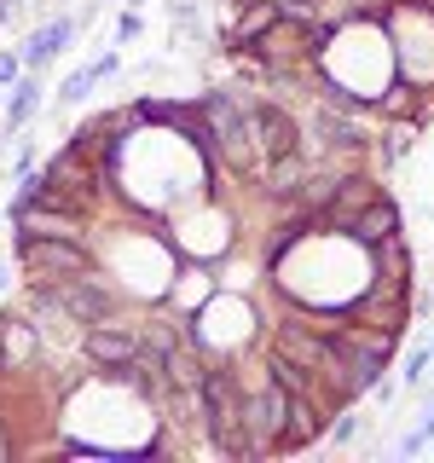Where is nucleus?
<instances>
[{
	"label": "nucleus",
	"instance_id": "1",
	"mask_svg": "<svg viewBox=\"0 0 434 463\" xmlns=\"http://www.w3.org/2000/svg\"><path fill=\"white\" fill-rule=\"evenodd\" d=\"M203 434L221 458H250V434H243V376L226 359H209L203 371Z\"/></svg>",
	"mask_w": 434,
	"mask_h": 463
},
{
	"label": "nucleus",
	"instance_id": "2",
	"mask_svg": "<svg viewBox=\"0 0 434 463\" xmlns=\"http://www.w3.org/2000/svg\"><path fill=\"white\" fill-rule=\"evenodd\" d=\"M272 354H284V359H296V365H307L325 388H336L342 405H354L359 400V383L347 376V359H342V347L330 330H313V325H278L272 330Z\"/></svg>",
	"mask_w": 434,
	"mask_h": 463
},
{
	"label": "nucleus",
	"instance_id": "3",
	"mask_svg": "<svg viewBox=\"0 0 434 463\" xmlns=\"http://www.w3.org/2000/svg\"><path fill=\"white\" fill-rule=\"evenodd\" d=\"M12 243H18V267L35 284H58V279H76V272L93 267V243H76V238H35V232H12Z\"/></svg>",
	"mask_w": 434,
	"mask_h": 463
},
{
	"label": "nucleus",
	"instance_id": "4",
	"mask_svg": "<svg viewBox=\"0 0 434 463\" xmlns=\"http://www.w3.org/2000/svg\"><path fill=\"white\" fill-rule=\"evenodd\" d=\"M330 336H336L342 359H347V376L359 383V394L382 383L388 359H394V347H400V336H394V330H376V325H347V318H342L336 330H330Z\"/></svg>",
	"mask_w": 434,
	"mask_h": 463
},
{
	"label": "nucleus",
	"instance_id": "5",
	"mask_svg": "<svg viewBox=\"0 0 434 463\" xmlns=\"http://www.w3.org/2000/svg\"><path fill=\"white\" fill-rule=\"evenodd\" d=\"M289 423V394L260 371L255 388H243V434H250V458L278 452V434Z\"/></svg>",
	"mask_w": 434,
	"mask_h": 463
},
{
	"label": "nucleus",
	"instance_id": "6",
	"mask_svg": "<svg viewBox=\"0 0 434 463\" xmlns=\"http://www.w3.org/2000/svg\"><path fill=\"white\" fill-rule=\"evenodd\" d=\"M52 296H58V307L76 318L81 330H87V325H105V318L122 313V289H116L99 267L76 272V279H58V284H52Z\"/></svg>",
	"mask_w": 434,
	"mask_h": 463
},
{
	"label": "nucleus",
	"instance_id": "7",
	"mask_svg": "<svg viewBox=\"0 0 434 463\" xmlns=\"http://www.w3.org/2000/svg\"><path fill=\"white\" fill-rule=\"evenodd\" d=\"M41 180L58 185V192H64V203H70L76 214H93V209H99V197H105V174H99V163H93V156H81L76 145L52 151V156H47V168H41Z\"/></svg>",
	"mask_w": 434,
	"mask_h": 463
},
{
	"label": "nucleus",
	"instance_id": "8",
	"mask_svg": "<svg viewBox=\"0 0 434 463\" xmlns=\"http://www.w3.org/2000/svg\"><path fill=\"white\" fill-rule=\"evenodd\" d=\"M365 284L382 289V296H411V250H405L400 232L365 243Z\"/></svg>",
	"mask_w": 434,
	"mask_h": 463
},
{
	"label": "nucleus",
	"instance_id": "9",
	"mask_svg": "<svg viewBox=\"0 0 434 463\" xmlns=\"http://www.w3.org/2000/svg\"><path fill=\"white\" fill-rule=\"evenodd\" d=\"M250 134H255L260 163H272V156H284V151L301 145V122L284 105H260V99H250Z\"/></svg>",
	"mask_w": 434,
	"mask_h": 463
},
{
	"label": "nucleus",
	"instance_id": "10",
	"mask_svg": "<svg viewBox=\"0 0 434 463\" xmlns=\"http://www.w3.org/2000/svg\"><path fill=\"white\" fill-rule=\"evenodd\" d=\"M342 318L347 325H376V330H405V318H411V296H382V289H359L354 301H342Z\"/></svg>",
	"mask_w": 434,
	"mask_h": 463
},
{
	"label": "nucleus",
	"instance_id": "11",
	"mask_svg": "<svg viewBox=\"0 0 434 463\" xmlns=\"http://www.w3.org/2000/svg\"><path fill=\"white\" fill-rule=\"evenodd\" d=\"M376 116H388V122H405V128H423L429 122V110H434V99L423 93V87H417V81H405V76H394V81H388L382 87V93H376V105H371Z\"/></svg>",
	"mask_w": 434,
	"mask_h": 463
},
{
	"label": "nucleus",
	"instance_id": "12",
	"mask_svg": "<svg viewBox=\"0 0 434 463\" xmlns=\"http://www.w3.org/2000/svg\"><path fill=\"white\" fill-rule=\"evenodd\" d=\"M12 226H18V232H35V238H76V243L93 238L87 214H76V209H29V214H18Z\"/></svg>",
	"mask_w": 434,
	"mask_h": 463
},
{
	"label": "nucleus",
	"instance_id": "13",
	"mask_svg": "<svg viewBox=\"0 0 434 463\" xmlns=\"http://www.w3.org/2000/svg\"><path fill=\"white\" fill-rule=\"evenodd\" d=\"M70 41H76V18H70V12H58V18H47V24L35 29V35L24 41V52H18V58H24V70H41L47 58L64 52Z\"/></svg>",
	"mask_w": 434,
	"mask_h": 463
},
{
	"label": "nucleus",
	"instance_id": "14",
	"mask_svg": "<svg viewBox=\"0 0 434 463\" xmlns=\"http://www.w3.org/2000/svg\"><path fill=\"white\" fill-rule=\"evenodd\" d=\"M400 232V209H394V197H376V203H365V209L354 214V226H347V243H359V250H365V243H376V238H394Z\"/></svg>",
	"mask_w": 434,
	"mask_h": 463
},
{
	"label": "nucleus",
	"instance_id": "15",
	"mask_svg": "<svg viewBox=\"0 0 434 463\" xmlns=\"http://www.w3.org/2000/svg\"><path fill=\"white\" fill-rule=\"evenodd\" d=\"M325 423H330V411H318L313 400H289V423L278 434V452H301V446L325 440Z\"/></svg>",
	"mask_w": 434,
	"mask_h": 463
},
{
	"label": "nucleus",
	"instance_id": "16",
	"mask_svg": "<svg viewBox=\"0 0 434 463\" xmlns=\"http://www.w3.org/2000/svg\"><path fill=\"white\" fill-rule=\"evenodd\" d=\"M35 105H41V87H35V76L12 81V99H6V134H18L29 116H35Z\"/></svg>",
	"mask_w": 434,
	"mask_h": 463
},
{
	"label": "nucleus",
	"instance_id": "17",
	"mask_svg": "<svg viewBox=\"0 0 434 463\" xmlns=\"http://www.w3.org/2000/svg\"><path fill=\"white\" fill-rule=\"evenodd\" d=\"M99 76H93V64H81L76 70V76H70L64 87H58V99H64V105H81V99H87V87H93Z\"/></svg>",
	"mask_w": 434,
	"mask_h": 463
},
{
	"label": "nucleus",
	"instance_id": "18",
	"mask_svg": "<svg viewBox=\"0 0 434 463\" xmlns=\"http://www.w3.org/2000/svg\"><path fill=\"white\" fill-rule=\"evenodd\" d=\"M429 440H434V405H429V417H423V423H417V429H411V434L400 440V452H423Z\"/></svg>",
	"mask_w": 434,
	"mask_h": 463
},
{
	"label": "nucleus",
	"instance_id": "19",
	"mask_svg": "<svg viewBox=\"0 0 434 463\" xmlns=\"http://www.w3.org/2000/svg\"><path fill=\"white\" fill-rule=\"evenodd\" d=\"M429 365H434V354H429V347H417V354L405 359V383H423V376H429Z\"/></svg>",
	"mask_w": 434,
	"mask_h": 463
},
{
	"label": "nucleus",
	"instance_id": "20",
	"mask_svg": "<svg viewBox=\"0 0 434 463\" xmlns=\"http://www.w3.org/2000/svg\"><path fill=\"white\" fill-rule=\"evenodd\" d=\"M18 76H24V58L18 52H0V87H12Z\"/></svg>",
	"mask_w": 434,
	"mask_h": 463
},
{
	"label": "nucleus",
	"instance_id": "21",
	"mask_svg": "<svg viewBox=\"0 0 434 463\" xmlns=\"http://www.w3.org/2000/svg\"><path fill=\"white\" fill-rule=\"evenodd\" d=\"M168 18L174 24H192L197 18V0H168Z\"/></svg>",
	"mask_w": 434,
	"mask_h": 463
},
{
	"label": "nucleus",
	"instance_id": "22",
	"mask_svg": "<svg viewBox=\"0 0 434 463\" xmlns=\"http://www.w3.org/2000/svg\"><path fill=\"white\" fill-rule=\"evenodd\" d=\"M139 35V12H122V24H116V41H122V47H127V41H134Z\"/></svg>",
	"mask_w": 434,
	"mask_h": 463
},
{
	"label": "nucleus",
	"instance_id": "23",
	"mask_svg": "<svg viewBox=\"0 0 434 463\" xmlns=\"http://www.w3.org/2000/svg\"><path fill=\"white\" fill-rule=\"evenodd\" d=\"M0 371H6V342H0Z\"/></svg>",
	"mask_w": 434,
	"mask_h": 463
},
{
	"label": "nucleus",
	"instance_id": "24",
	"mask_svg": "<svg viewBox=\"0 0 434 463\" xmlns=\"http://www.w3.org/2000/svg\"><path fill=\"white\" fill-rule=\"evenodd\" d=\"M0 284H6V272H0Z\"/></svg>",
	"mask_w": 434,
	"mask_h": 463
},
{
	"label": "nucleus",
	"instance_id": "25",
	"mask_svg": "<svg viewBox=\"0 0 434 463\" xmlns=\"http://www.w3.org/2000/svg\"><path fill=\"white\" fill-rule=\"evenodd\" d=\"M134 6H139V0H134Z\"/></svg>",
	"mask_w": 434,
	"mask_h": 463
},
{
	"label": "nucleus",
	"instance_id": "26",
	"mask_svg": "<svg viewBox=\"0 0 434 463\" xmlns=\"http://www.w3.org/2000/svg\"><path fill=\"white\" fill-rule=\"evenodd\" d=\"M429 354H434V347H429Z\"/></svg>",
	"mask_w": 434,
	"mask_h": 463
}]
</instances>
